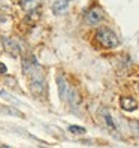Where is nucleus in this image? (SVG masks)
I'll use <instances>...</instances> for the list:
<instances>
[{
  "instance_id": "2",
  "label": "nucleus",
  "mask_w": 139,
  "mask_h": 148,
  "mask_svg": "<svg viewBox=\"0 0 139 148\" xmlns=\"http://www.w3.org/2000/svg\"><path fill=\"white\" fill-rule=\"evenodd\" d=\"M103 18H105V12H103L102 8H99V6H93L91 9L85 14V21L91 25L99 24L100 21H103Z\"/></svg>"
},
{
  "instance_id": "14",
  "label": "nucleus",
  "mask_w": 139,
  "mask_h": 148,
  "mask_svg": "<svg viewBox=\"0 0 139 148\" xmlns=\"http://www.w3.org/2000/svg\"><path fill=\"white\" fill-rule=\"evenodd\" d=\"M8 114L9 115H15V117H23V114L18 111V109H15V108H9V106H6V108H3Z\"/></svg>"
},
{
  "instance_id": "18",
  "label": "nucleus",
  "mask_w": 139,
  "mask_h": 148,
  "mask_svg": "<svg viewBox=\"0 0 139 148\" xmlns=\"http://www.w3.org/2000/svg\"><path fill=\"white\" fill-rule=\"evenodd\" d=\"M0 148H12L11 145H6V144H0Z\"/></svg>"
},
{
  "instance_id": "8",
  "label": "nucleus",
  "mask_w": 139,
  "mask_h": 148,
  "mask_svg": "<svg viewBox=\"0 0 139 148\" xmlns=\"http://www.w3.org/2000/svg\"><path fill=\"white\" fill-rule=\"evenodd\" d=\"M40 5H42V0H21L20 2V6L27 12H31L34 9H38Z\"/></svg>"
},
{
  "instance_id": "10",
  "label": "nucleus",
  "mask_w": 139,
  "mask_h": 148,
  "mask_svg": "<svg viewBox=\"0 0 139 148\" xmlns=\"http://www.w3.org/2000/svg\"><path fill=\"white\" fill-rule=\"evenodd\" d=\"M67 100L71 102V105H72L73 108H76V106L81 103V96H79V93H78L76 90H72V88H71V91H69V97H67Z\"/></svg>"
},
{
  "instance_id": "9",
  "label": "nucleus",
  "mask_w": 139,
  "mask_h": 148,
  "mask_svg": "<svg viewBox=\"0 0 139 148\" xmlns=\"http://www.w3.org/2000/svg\"><path fill=\"white\" fill-rule=\"evenodd\" d=\"M36 66H38L36 60H34L33 57H29V58H25L24 62H23V72H24L25 75H30L31 72H34Z\"/></svg>"
},
{
  "instance_id": "1",
  "label": "nucleus",
  "mask_w": 139,
  "mask_h": 148,
  "mask_svg": "<svg viewBox=\"0 0 139 148\" xmlns=\"http://www.w3.org/2000/svg\"><path fill=\"white\" fill-rule=\"evenodd\" d=\"M96 39H97V42L100 43V45L105 47V48H117L120 45L118 36L108 27L99 29L97 33H96Z\"/></svg>"
},
{
  "instance_id": "4",
  "label": "nucleus",
  "mask_w": 139,
  "mask_h": 148,
  "mask_svg": "<svg viewBox=\"0 0 139 148\" xmlns=\"http://www.w3.org/2000/svg\"><path fill=\"white\" fill-rule=\"evenodd\" d=\"M57 88H58V96H60V99H62L63 102L67 100L69 97V91H71V87H69L67 81H66V78L63 75H58L57 76Z\"/></svg>"
},
{
  "instance_id": "5",
  "label": "nucleus",
  "mask_w": 139,
  "mask_h": 148,
  "mask_svg": "<svg viewBox=\"0 0 139 148\" xmlns=\"http://www.w3.org/2000/svg\"><path fill=\"white\" fill-rule=\"evenodd\" d=\"M45 82H43V79L40 76H38V78H34V79H31L30 81V91H31V94L34 96V97H40V96L45 93Z\"/></svg>"
},
{
  "instance_id": "3",
  "label": "nucleus",
  "mask_w": 139,
  "mask_h": 148,
  "mask_svg": "<svg viewBox=\"0 0 139 148\" xmlns=\"http://www.w3.org/2000/svg\"><path fill=\"white\" fill-rule=\"evenodd\" d=\"M3 48L8 54H11L12 57H18L21 54V48L18 45V42H15L11 38H3Z\"/></svg>"
},
{
  "instance_id": "16",
  "label": "nucleus",
  "mask_w": 139,
  "mask_h": 148,
  "mask_svg": "<svg viewBox=\"0 0 139 148\" xmlns=\"http://www.w3.org/2000/svg\"><path fill=\"white\" fill-rule=\"evenodd\" d=\"M0 96H2V97H6V99H11V100L16 102V99L14 97V96H11V94H8V93H5V91H2V90H0Z\"/></svg>"
},
{
  "instance_id": "6",
  "label": "nucleus",
  "mask_w": 139,
  "mask_h": 148,
  "mask_svg": "<svg viewBox=\"0 0 139 148\" xmlns=\"http://www.w3.org/2000/svg\"><path fill=\"white\" fill-rule=\"evenodd\" d=\"M120 105H121V108H123L124 111H127V112L138 109V102L135 99H132V97H129V96H124V97L120 99Z\"/></svg>"
},
{
  "instance_id": "11",
  "label": "nucleus",
  "mask_w": 139,
  "mask_h": 148,
  "mask_svg": "<svg viewBox=\"0 0 139 148\" xmlns=\"http://www.w3.org/2000/svg\"><path fill=\"white\" fill-rule=\"evenodd\" d=\"M40 18V12L39 11H31V12H29L27 14V16H25V23H29V24H34Z\"/></svg>"
},
{
  "instance_id": "19",
  "label": "nucleus",
  "mask_w": 139,
  "mask_h": 148,
  "mask_svg": "<svg viewBox=\"0 0 139 148\" xmlns=\"http://www.w3.org/2000/svg\"><path fill=\"white\" fill-rule=\"evenodd\" d=\"M69 2H71V0H69Z\"/></svg>"
},
{
  "instance_id": "12",
  "label": "nucleus",
  "mask_w": 139,
  "mask_h": 148,
  "mask_svg": "<svg viewBox=\"0 0 139 148\" xmlns=\"http://www.w3.org/2000/svg\"><path fill=\"white\" fill-rule=\"evenodd\" d=\"M103 118H105V121H106V126L109 127V129H115L117 126H115V123H114V118L111 117V114L108 111H103Z\"/></svg>"
},
{
  "instance_id": "13",
  "label": "nucleus",
  "mask_w": 139,
  "mask_h": 148,
  "mask_svg": "<svg viewBox=\"0 0 139 148\" xmlns=\"http://www.w3.org/2000/svg\"><path fill=\"white\" fill-rule=\"evenodd\" d=\"M67 130H69L71 133H76V135H82V133H85V129L81 127V126H69Z\"/></svg>"
},
{
  "instance_id": "17",
  "label": "nucleus",
  "mask_w": 139,
  "mask_h": 148,
  "mask_svg": "<svg viewBox=\"0 0 139 148\" xmlns=\"http://www.w3.org/2000/svg\"><path fill=\"white\" fill-rule=\"evenodd\" d=\"M6 71H8L6 66H5L3 63H0V75H5V73H6Z\"/></svg>"
},
{
  "instance_id": "7",
  "label": "nucleus",
  "mask_w": 139,
  "mask_h": 148,
  "mask_svg": "<svg viewBox=\"0 0 139 148\" xmlns=\"http://www.w3.org/2000/svg\"><path fill=\"white\" fill-rule=\"evenodd\" d=\"M69 8V0H55L53 3V12L55 15H62L67 11Z\"/></svg>"
},
{
  "instance_id": "15",
  "label": "nucleus",
  "mask_w": 139,
  "mask_h": 148,
  "mask_svg": "<svg viewBox=\"0 0 139 148\" xmlns=\"http://www.w3.org/2000/svg\"><path fill=\"white\" fill-rule=\"evenodd\" d=\"M5 82H6V85H12V87L16 85V81L14 79L12 76H8V79H5Z\"/></svg>"
}]
</instances>
